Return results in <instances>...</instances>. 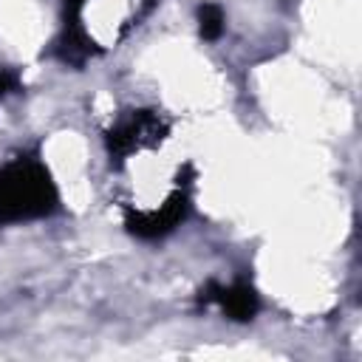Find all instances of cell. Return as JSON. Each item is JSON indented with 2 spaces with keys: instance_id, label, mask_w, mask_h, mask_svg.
Returning <instances> with one entry per match:
<instances>
[{
  "instance_id": "cell-7",
  "label": "cell",
  "mask_w": 362,
  "mask_h": 362,
  "mask_svg": "<svg viewBox=\"0 0 362 362\" xmlns=\"http://www.w3.org/2000/svg\"><path fill=\"white\" fill-rule=\"evenodd\" d=\"M88 0H65V23L68 20H74L79 11H82V6H85Z\"/></svg>"
},
{
  "instance_id": "cell-3",
  "label": "cell",
  "mask_w": 362,
  "mask_h": 362,
  "mask_svg": "<svg viewBox=\"0 0 362 362\" xmlns=\"http://www.w3.org/2000/svg\"><path fill=\"white\" fill-rule=\"evenodd\" d=\"M187 209H189V178L184 184H175V189L167 195V201L158 209H139V212L127 209L124 223L136 238L150 240L173 232L187 218Z\"/></svg>"
},
{
  "instance_id": "cell-4",
  "label": "cell",
  "mask_w": 362,
  "mask_h": 362,
  "mask_svg": "<svg viewBox=\"0 0 362 362\" xmlns=\"http://www.w3.org/2000/svg\"><path fill=\"white\" fill-rule=\"evenodd\" d=\"M204 305H218L229 320L235 322H249L255 314H257V291L246 283V280H238L232 286H221L215 280H209L204 288H201V297H198Z\"/></svg>"
},
{
  "instance_id": "cell-5",
  "label": "cell",
  "mask_w": 362,
  "mask_h": 362,
  "mask_svg": "<svg viewBox=\"0 0 362 362\" xmlns=\"http://www.w3.org/2000/svg\"><path fill=\"white\" fill-rule=\"evenodd\" d=\"M198 31L204 40H218L223 31V8L218 3H201L198 6Z\"/></svg>"
},
{
  "instance_id": "cell-1",
  "label": "cell",
  "mask_w": 362,
  "mask_h": 362,
  "mask_svg": "<svg viewBox=\"0 0 362 362\" xmlns=\"http://www.w3.org/2000/svg\"><path fill=\"white\" fill-rule=\"evenodd\" d=\"M57 209V187L45 164L20 156L0 170V223L42 218Z\"/></svg>"
},
{
  "instance_id": "cell-2",
  "label": "cell",
  "mask_w": 362,
  "mask_h": 362,
  "mask_svg": "<svg viewBox=\"0 0 362 362\" xmlns=\"http://www.w3.org/2000/svg\"><path fill=\"white\" fill-rule=\"evenodd\" d=\"M167 122L156 113V110H130L124 113L105 136L110 161L122 164L127 156H133L136 150L144 147H156L164 136H167Z\"/></svg>"
},
{
  "instance_id": "cell-6",
  "label": "cell",
  "mask_w": 362,
  "mask_h": 362,
  "mask_svg": "<svg viewBox=\"0 0 362 362\" xmlns=\"http://www.w3.org/2000/svg\"><path fill=\"white\" fill-rule=\"evenodd\" d=\"M14 90H20V76L14 71H0V99Z\"/></svg>"
}]
</instances>
